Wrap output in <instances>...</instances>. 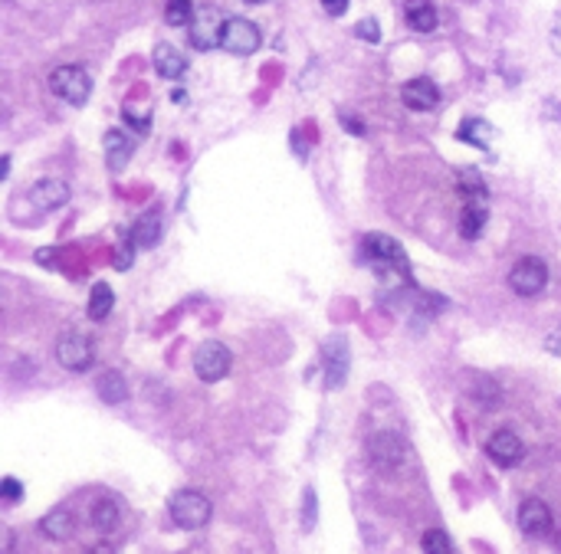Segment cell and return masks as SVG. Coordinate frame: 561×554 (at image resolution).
Listing matches in <instances>:
<instances>
[{"label":"cell","instance_id":"obj_1","mask_svg":"<svg viewBox=\"0 0 561 554\" xmlns=\"http://www.w3.org/2000/svg\"><path fill=\"white\" fill-rule=\"evenodd\" d=\"M361 250H365L367 260L378 266L381 279L394 283V289H398V283H410L408 256H404L398 240H391L384 233H367L365 240H361Z\"/></svg>","mask_w":561,"mask_h":554},{"label":"cell","instance_id":"obj_2","mask_svg":"<svg viewBox=\"0 0 561 554\" xmlns=\"http://www.w3.org/2000/svg\"><path fill=\"white\" fill-rule=\"evenodd\" d=\"M168 512H171L177 528H184V532H197V528H204V525L210 522L214 505H210V499H207L204 492H197V489H181V492L171 495Z\"/></svg>","mask_w":561,"mask_h":554},{"label":"cell","instance_id":"obj_3","mask_svg":"<svg viewBox=\"0 0 561 554\" xmlns=\"http://www.w3.org/2000/svg\"><path fill=\"white\" fill-rule=\"evenodd\" d=\"M224 13L217 11V7H197L194 21L187 23V40H191V46L201 53L214 50V46H220V40H224Z\"/></svg>","mask_w":561,"mask_h":554},{"label":"cell","instance_id":"obj_4","mask_svg":"<svg viewBox=\"0 0 561 554\" xmlns=\"http://www.w3.org/2000/svg\"><path fill=\"white\" fill-rule=\"evenodd\" d=\"M50 89L70 105H86L92 95V76L82 66H60L50 72Z\"/></svg>","mask_w":561,"mask_h":554},{"label":"cell","instance_id":"obj_5","mask_svg":"<svg viewBox=\"0 0 561 554\" xmlns=\"http://www.w3.org/2000/svg\"><path fill=\"white\" fill-rule=\"evenodd\" d=\"M230 364H234V354L220 342H204L194 351V374L204 384L224 381L227 374H230Z\"/></svg>","mask_w":561,"mask_h":554},{"label":"cell","instance_id":"obj_6","mask_svg":"<svg viewBox=\"0 0 561 554\" xmlns=\"http://www.w3.org/2000/svg\"><path fill=\"white\" fill-rule=\"evenodd\" d=\"M509 285H512V293L525 295V299L539 295L541 289L549 285V266H545V260H539V256H522L509 269Z\"/></svg>","mask_w":561,"mask_h":554},{"label":"cell","instance_id":"obj_7","mask_svg":"<svg viewBox=\"0 0 561 554\" xmlns=\"http://www.w3.org/2000/svg\"><path fill=\"white\" fill-rule=\"evenodd\" d=\"M92 358H95V348H92V338L86 332H66L56 342V361L66 368V371H89Z\"/></svg>","mask_w":561,"mask_h":554},{"label":"cell","instance_id":"obj_8","mask_svg":"<svg viewBox=\"0 0 561 554\" xmlns=\"http://www.w3.org/2000/svg\"><path fill=\"white\" fill-rule=\"evenodd\" d=\"M260 43H263V33L256 27L253 21H246V17H230L224 27V46L230 56H250V53L260 50Z\"/></svg>","mask_w":561,"mask_h":554},{"label":"cell","instance_id":"obj_9","mask_svg":"<svg viewBox=\"0 0 561 554\" xmlns=\"http://www.w3.org/2000/svg\"><path fill=\"white\" fill-rule=\"evenodd\" d=\"M367 456H371L375 469H381V473H394V469L404 463L408 446H404V440L394 434H375L371 436V443H367Z\"/></svg>","mask_w":561,"mask_h":554},{"label":"cell","instance_id":"obj_10","mask_svg":"<svg viewBox=\"0 0 561 554\" xmlns=\"http://www.w3.org/2000/svg\"><path fill=\"white\" fill-rule=\"evenodd\" d=\"M486 453L499 469H512L525 459V443L512 430H496V434L486 440Z\"/></svg>","mask_w":561,"mask_h":554},{"label":"cell","instance_id":"obj_11","mask_svg":"<svg viewBox=\"0 0 561 554\" xmlns=\"http://www.w3.org/2000/svg\"><path fill=\"white\" fill-rule=\"evenodd\" d=\"M519 528L529 538H549L551 528H555V518H551V509L541 499H525L519 505Z\"/></svg>","mask_w":561,"mask_h":554},{"label":"cell","instance_id":"obj_12","mask_svg":"<svg viewBox=\"0 0 561 554\" xmlns=\"http://www.w3.org/2000/svg\"><path fill=\"white\" fill-rule=\"evenodd\" d=\"M400 102H404L410 112H430V109H437V105H440L437 82L427 79V76L408 79L404 86H400Z\"/></svg>","mask_w":561,"mask_h":554},{"label":"cell","instance_id":"obj_13","mask_svg":"<svg viewBox=\"0 0 561 554\" xmlns=\"http://www.w3.org/2000/svg\"><path fill=\"white\" fill-rule=\"evenodd\" d=\"M66 201H70V187L62 181H56V178H40L30 187V203L37 211H56Z\"/></svg>","mask_w":561,"mask_h":554},{"label":"cell","instance_id":"obj_14","mask_svg":"<svg viewBox=\"0 0 561 554\" xmlns=\"http://www.w3.org/2000/svg\"><path fill=\"white\" fill-rule=\"evenodd\" d=\"M152 62L161 79H181L184 72H187V60H184L181 50L171 46V43H158L152 53Z\"/></svg>","mask_w":561,"mask_h":554},{"label":"cell","instance_id":"obj_15","mask_svg":"<svg viewBox=\"0 0 561 554\" xmlns=\"http://www.w3.org/2000/svg\"><path fill=\"white\" fill-rule=\"evenodd\" d=\"M404 21L414 33H433L440 23L433 0H408L404 4Z\"/></svg>","mask_w":561,"mask_h":554},{"label":"cell","instance_id":"obj_16","mask_svg":"<svg viewBox=\"0 0 561 554\" xmlns=\"http://www.w3.org/2000/svg\"><path fill=\"white\" fill-rule=\"evenodd\" d=\"M326 387H338V384H345L348 377V348L345 342H338V338H332V342L326 344Z\"/></svg>","mask_w":561,"mask_h":554},{"label":"cell","instance_id":"obj_17","mask_svg":"<svg viewBox=\"0 0 561 554\" xmlns=\"http://www.w3.org/2000/svg\"><path fill=\"white\" fill-rule=\"evenodd\" d=\"M132 152H135V142L125 135V131L112 128L109 135H105V161H109L112 171H122L125 161L132 158Z\"/></svg>","mask_w":561,"mask_h":554},{"label":"cell","instance_id":"obj_18","mask_svg":"<svg viewBox=\"0 0 561 554\" xmlns=\"http://www.w3.org/2000/svg\"><path fill=\"white\" fill-rule=\"evenodd\" d=\"M92 525H95V532H115L119 528V522H122V512H119V502L115 499H109V495H103V499H95L92 502V512H89Z\"/></svg>","mask_w":561,"mask_h":554},{"label":"cell","instance_id":"obj_19","mask_svg":"<svg viewBox=\"0 0 561 554\" xmlns=\"http://www.w3.org/2000/svg\"><path fill=\"white\" fill-rule=\"evenodd\" d=\"M40 532L53 542H66L72 532H76V522H72V515L66 509H53L50 515H43L40 518Z\"/></svg>","mask_w":561,"mask_h":554},{"label":"cell","instance_id":"obj_20","mask_svg":"<svg viewBox=\"0 0 561 554\" xmlns=\"http://www.w3.org/2000/svg\"><path fill=\"white\" fill-rule=\"evenodd\" d=\"M457 138H459V142H466V145H476V148H483V152H486V148L492 145V138H496V131H492L490 121L466 119L463 125H459Z\"/></svg>","mask_w":561,"mask_h":554},{"label":"cell","instance_id":"obj_21","mask_svg":"<svg viewBox=\"0 0 561 554\" xmlns=\"http://www.w3.org/2000/svg\"><path fill=\"white\" fill-rule=\"evenodd\" d=\"M457 191L466 203H486V181H483V174L473 171V168L457 171Z\"/></svg>","mask_w":561,"mask_h":554},{"label":"cell","instance_id":"obj_22","mask_svg":"<svg viewBox=\"0 0 561 554\" xmlns=\"http://www.w3.org/2000/svg\"><path fill=\"white\" fill-rule=\"evenodd\" d=\"M158 236H161V213H158V211L142 213V217L135 220V227H132V240L138 243V246H154V243H158Z\"/></svg>","mask_w":561,"mask_h":554},{"label":"cell","instance_id":"obj_23","mask_svg":"<svg viewBox=\"0 0 561 554\" xmlns=\"http://www.w3.org/2000/svg\"><path fill=\"white\" fill-rule=\"evenodd\" d=\"M112 305H115V295H112L109 285L105 283L92 285V295H89V318L92 322H105L109 312H112Z\"/></svg>","mask_w":561,"mask_h":554},{"label":"cell","instance_id":"obj_24","mask_svg":"<svg viewBox=\"0 0 561 554\" xmlns=\"http://www.w3.org/2000/svg\"><path fill=\"white\" fill-rule=\"evenodd\" d=\"M486 227V203H466L463 207V217H459V233L466 240H476Z\"/></svg>","mask_w":561,"mask_h":554},{"label":"cell","instance_id":"obj_25","mask_svg":"<svg viewBox=\"0 0 561 554\" xmlns=\"http://www.w3.org/2000/svg\"><path fill=\"white\" fill-rule=\"evenodd\" d=\"M99 397L105 403H122L128 397V387H125V377L119 371H105L99 377Z\"/></svg>","mask_w":561,"mask_h":554},{"label":"cell","instance_id":"obj_26","mask_svg":"<svg viewBox=\"0 0 561 554\" xmlns=\"http://www.w3.org/2000/svg\"><path fill=\"white\" fill-rule=\"evenodd\" d=\"M194 4L191 0H164V23L168 27H187L194 21Z\"/></svg>","mask_w":561,"mask_h":554},{"label":"cell","instance_id":"obj_27","mask_svg":"<svg viewBox=\"0 0 561 554\" xmlns=\"http://www.w3.org/2000/svg\"><path fill=\"white\" fill-rule=\"evenodd\" d=\"M420 548H424V554H453V542L443 528H427L420 538Z\"/></svg>","mask_w":561,"mask_h":554},{"label":"cell","instance_id":"obj_28","mask_svg":"<svg viewBox=\"0 0 561 554\" xmlns=\"http://www.w3.org/2000/svg\"><path fill=\"white\" fill-rule=\"evenodd\" d=\"M355 37H361V40H367V43H378L381 40V27H378V21L375 17H367V21H361L355 27Z\"/></svg>","mask_w":561,"mask_h":554},{"label":"cell","instance_id":"obj_29","mask_svg":"<svg viewBox=\"0 0 561 554\" xmlns=\"http://www.w3.org/2000/svg\"><path fill=\"white\" fill-rule=\"evenodd\" d=\"M0 495H4V502H7V505H13V502H17V499L23 495V485L17 483L13 475H7V479L0 483Z\"/></svg>","mask_w":561,"mask_h":554},{"label":"cell","instance_id":"obj_30","mask_svg":"<svg viewBox=\"0 0 561 554\" xmlns=\"http://www.w3.org/2000/svg\"><path fill=\"white\" fill-rule=\"evenodd\" d=\"M125 121H128V125H132L135 131H144V128H148V115H138V112H135L132 105L125 109Z\"/></svg>","mask_w":561,"mask_h":554},{"label":"cell","instance_id":"obj_31","mask_svg":"<svg viewBox=\"0 0 561 554\" xmlns=\"http://www.w3.org/2000/svg\"><path fill=\"white\" fill-rule=\"evenodd\" d=\"M322 7H326L328 17H342L348 11V0H322Z\"/></svg>","mask_w":561,"mask_h":554},{"label":"cell","instance_id":"obj_32","mask_svg":"<svg viewBox=\"0 0 561 554\" xmlns=\"http://www.w3.org/2000/svg\"><path fill=\"white\" fill-rule=\"evenodd\" d=\"M312 509H316V492L309 489V492H306V528L312 525Z\"/></svg>","mask_w":561,"mask_h":554},{"label":"cell","instance_id":"obj_33","mask_svg":"<svg viewBox=\"0 0 561 554\" xmlns=\"http://www.w3.org/2000/svg\"><path fill=\"white\" fill-rule=\"evenodd\" d=\"M549 351H555V354H561V332H555V335H549Z\"/></svg>","mask_w":561,"mask_h":554},{"label":"cell","instance_id":"obj_34","mask_svg":"<svg viewBox=\"0 0 561 554\" xmlns=\"http://www.w3.org/2000/svg\"><path fill=\"white\" fill-rule=\"evenodd\" d=\"M86 554H119V551H115L112 544H95V548H89Z\"/></svg>","mask_w":561,"mask_h":554},{"label":"cell","instance_id":"obj_35","mask_svg":"<svg viewBox=\"0 0 561 554\" xmlns=\"http://www.w3.org/2000/svg\"><path fill=\"white\" fill-rule=\"evenodd\" d=\"M246 4H269V0H246Z\"/></svg>","mask_w":561,"mask_h":554}]
</instances>
